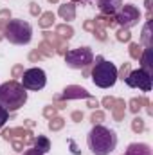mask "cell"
<instances>
[{
  "label": "cell",
  "instance_id": "1",
  "mask_svg": "<svg viewBox=\"0 0 153 155\" xmlns=\"http://www.w3.org/2000/svg\"><path fill=\"white\" fill-rule=\"evenodd\" d=\"M86 144L94 155H110L117 148V134L103 124H94L86 135Z\"/></svg>",
  "mask_w": 153,
  "mask_h": 155
},
{
  "label": "cell",
  "instance_id": "2",
  "mask_svg": "<svg viewBox=\"0 0 153 155\" xmlns=\"http://www.w3.org/2000/svg\"><path fill=\"white\" fill-rule=\"evenodd\" d=\"M27 103V90L22 87V83L11 79L0 85V105L7 112H16Z\"/></svg>",
  "mask_w": 153,
  "mask_h": 155
},
{
  "label": "cell",
  "instance_id": "3",
  "mask_svg": "<svg viewBox=\"0 0 153 155\" xmlns=\"http://www.w3.org/2000/svg\"><path fill=\"white\" fill-rule=\"evenodd\" d=\"M92 83L99 88H112L117 81V67L103 56L96 58V65L90 69Z\"/></svg>",
  "mask_w": 153,
  "mask_h": 155
},
{
  "label": "cell",
  "instance_id": "4",
  "mask_svg": "<svg viewBox=\"0 0 153 155\" xmlns=\"http://www.w3.org/2000/svg\"><path fill=\"white\" fill-rule=\"evenodd\" d=\"M4 38L13 45H27L33 40V27L24 18H11L4 27Z\"/></svg>",
  "mask_w": 153,
  "mask_h": 155
},
{
  "label": "cell",
  "instance_id": "5",
  "mask_svg": "<svg viewBox=\"0 0 153 155\" xmlns=\"http://www.w3.org/2000/svg\"><path fill=\"white\" fill-rule=\"evenodd\" d=\"M65 65L69 69L74 71H81L85 67H90L94 63V52L90 47H77V49H70L65 52Z\"/></svg>",
  "mask_w": 153,
  "mask_h": 155
},
{
  "label": "cell",
  "instance_id": "6",
  "mask_svg": "<svg viewBox=\"0 0 153 155\" xmlns=\"http://www.w3.org/2000/svg\"><path fill=\"white\" fill-rule=\"evenodd\" d=\"M142 18V13L137 5L133 4H124L121 5V9L117 11L115 15V22H117V27H124V29H132L135 25H139Z\"/></svg>",
  "mask_w": 153,
  "mask_h": 155
},
{
  "label": "cell",
  "instance_id": "7",
  "mask_svg": "<svg viewBox=\"0 0 153 155\" xmlns=\"http://www.w3.org/2000/svg\"><path fill=\"white\" fill-rule=\"evenodd\" d=\"M20 79H22V87H24L25 90H34V92H38L41 88H45V85H47V74H45V71L40 69V67L25 69Z\"/></svg>",
  "mask_w": 153,
  "mask_h": 155
},
{
  "label": "cell",
  "instance_id": "8",
  "mask_svg": "<svg viewBox=\"0 0 153 155\" xmlns=\"http://www.w3.org/2000/svg\"><path fill=\"white\" fill-rule=\"evenodd\" d=\"M124 83L130 88H139L142 92H150L151 85H153V74L142 71V69H135V71H132L128 74V78L124 79Z\"/></svg>",
  "mask_w": 153,
  "mask_h": 155
},
{
  "label": "cell",
  "instance_id": "9",
  "mask_svg": "<svg viewBox=\"0 0 153 155\" xmlns=\"http://www.w3.org/2000/svg\"><path fill=\"white\" fill-rule=\"evenodd\" d=\"M61 97L65 101H70V99H86V97H90V92L85 87H81V85H67L63 88V92H61Z\"/></svg>",
  "mask_w": 153,
  "mask_h": 155
},
{
  "label": "cell",
  "instance_id": "10",
  "mask_svg": "<svg viewBox=\"0 0 153 155\" xmlns=\"http://www.w3.org/2000/svg\"><path fill=\"white\" fill-rule=\"evenodd\" d=\"M41 36L45 41H49L54 49H56V54H61V56H65V52L69 51V41L63 38H60L58 35H54V33H49V31H43L41 33Z\"/></svg>",
  "mask_w": 153,
  "mask_h": 155
},
{
  "label": "cell",
  "instance_id": "11",
  "mask_svg": "<svg viewBox=\"0 0 153 155\" xmlns=\"http://www.w3.org/2000/svg\"><path fill=\"white\" fill-rule=\"evenodd\" d=\"M58 16L61 20H65V24H70L72 20H76V4L74 2H63L58 7Z\"/></svg>",
  "mask_w": 153,
  "mask_h": 155
},
{
  "label": "cell",
  "instance_id": "12",
  "mask_svg": "<svg viewBox=\"0 0 153 155\" xmlns=\"http://www.w3.org/2000/svg\"><path fill=\"white\" fill-rule=\"evenodd\" d=\"M121 5H122V0H97V7L101 15H117Z\"/></svg>",
  "mask_w": 153,
  "mask_h": 155
},
{
  "label": "cell",
  "instance_id": "13",
  "mask_svg": "<svg viewBox=\"0 0 153 155\" xmlns=\"http://www.w3.org/2000/svg\"><path fill=\"white\" fill-rule=\"evenodd\" d=\"M139 61H141V69L142 71L153 74V47H144L142 49V54H141Z\"/></svg>",
  "mask_w": 153,
  "mask_h": 155
},
{
  "label": "cell",
  "instance_id": "14",
  "mask_svg": "<svg viewBox=\"0 0 153 155\" xmlns=\"http://www.w3.org/2000/svg\"><path fill=\"white\" fill-rule=\"evenodd\" d=\"M124 155H153V153L150 144H146V143H132V144H128Z\"/></svg>",
  "mask_w": 153,
  "mask_h": 155
},
{
  "label": "cell",
  "instance_id": "15",
  "mask_svg": "<svg viewBox=\"0 0 153 155\" xmlns=\"http://www.w3.org/2000/svg\"><path fill=\"white\" fill-rule=\"evenodd\" d=\"M110 112H112L114 121L121 123V121L124 119V116H126V101H124L122 97H115V103H114V107H112Z\"/></svg>",
  "mask_w": 153,
  "mask_h": 155
},
{
  "label": "cell",
  "instance_id": "16",
  "mask_svg": "<svg viewBox=\"0 0 153 155\" xmlns=\"http://www.w3.org/2000/svg\"><path fill=\"white\" fill-rule=\"evenodd\" d=\"M94 24L96 27H101V29H114L117 27V22H115V15H97L94 18Z\"/></svg>",
  "mask_w": 153,
  "mask_h": 155
},
{
  "label": "cell",
  "instance_id": "17",
  "mask_svg": "<svg viewBox=\"0 0 153 155\" xmlns=\"http://www.w3.org/2000/svg\"><path fill=\"white\" fill-rule=\"evenodd\" d=\"M146 101H148V97H146V96H141V97H132V99L126 103V107H128L126 110H128V112H132L133 116H137V114L144 108Z\"/></svg>",
  "mask_w": 153,
  "mask_h": 155
},
{
  "label": "cell",
  "instance_id": "18",
  "mask_svg": "<svg viewBox=\"0 0 153 155\" xmlns=\"http://www.w3.org/2000/svg\"><path fill=\"white\" fill-rule=\"evenodd\" d=\"M54 24H56V15H54L52 11H43V13L38 16V25L43 29V31H47V29L52 27Z\"/></svg>",
  "mask_w": 153,
  "mask_h": 155
},
{
  "label": "cell",
  "instance_id": "19",
  "mask_svg": "<svg viewBox=\"0 0 153 155\" xmlns=\"http://www.w3.org/2000/svg\"><path fill=\"white\" fill-rule=\"evenodd\" d=\"M54 35H58L60 38L69 41V40H72V36H74V27L70 24H58L54 27Z\"/></svg>",
  "mask_w": 153,
  "mask_h": 155
},
{
  "label": "cell",
  "instance_id": "20",
  "mask_svg": "<svg viewBox=\"0 0 153 155\" xmlns=\"http://www.w3.org/2000/svg\"><path fill=\"white\" fill-rule=\"evenodd\" d=\"M142 47H153V33H151V22H146L141 33V41Z\"/></svg>",
  "mask_w": 153,
  "mask_h": 155
},
{
  "label": "cell",
  "instance_id": "21",
  "mask_svg": "<svg viewBox=\"0 0 153 155\" xmlns=\"http://www.w3.org/2000/svg\"><path fill=\"white\" fill-rule=\"evenodd\" d=\"M33 148L40 150L41 153L45 155L49 150H50V141H49V137H47V135H38V137H34V141H33Z\"/></svg>",
  "mask_w": 153,
  "mask_h": 155
},
{
  "label": "cell",
  "instance_id": "22",
  "mask_svg": "<svg viewBox=\"0 0 153 155\" xmlns=\"http://www.w3.org/2000/svg\"><path fill=\"white\" fill-rule=\"evenodd\" d=\"M38 52L43 56V58H52V56H56V49L49 43V41H45V40H41L38 43Z\"/></svg>",
  "mask_w": 153,
  "mask_h": 155
},
{
  "label": "cell",
  "instance_id": "23",
  "mask_svg": "<svg viewBox=\"0 0 153 155\" xmlns=\"http://www.w3.org/2000/svg\"><path fill=\"white\" fill-rule=\"evenodd\" d=\"M65 117L61 116H56L52 117V119H49V123H47V128L50 130V132H60V130H63V126H65Z\"/></svg>",
  "mask_w": 153,
  "mask_h": 155
},
{
  "label": "cell",
  "instance_id": "24",
  "mask_svg": "<svg viewBox=\"0 0 153 155\" xmlns=\"http://www.w3.org/2000/svg\"><path fill=\"white\" fill-rule=\"evenodd\" d=\"M142 45L141 43H137V41H130L128 43V52H130V58L132 60H135V61H139V58H141V54H142Z\"/></svg>",
  "mask_w": 153,
  "mask_h": 155
},
{
  "label": "cell",
  "instance_id": "25",
  "mask_svg": "<svg viewBox=\"0 0 153 155\" xmlns=\"http://www.w3.org/2000/svg\"><path fill=\"white\" fill-rule=\"evenodd\" d=\"M144 130H146V121L137 114V116L132 119V132L133 134H142Z\"/></svg>",
  "mask_w": 153,
  "mask_h": 155
},
{
  "label": "cell",
  "instance_id": "26",
  "mask_svg": "<svg viewBox=\"0 0 153 155\" xmlns=\"http://www.w3.org/2000/svg\"><path fill=\"white\" fill-rule=\"evenodd\" d=\"M115 38H117V41H121V43H130L132 41V31L130 29H124V27H119L117 33H115Z\"/></svg>",
  "mask_w": 153,
  "mask_h": 155
},
{
  "label": "cell",
  "instance_id": "27",
  "mask_svg": "<svg viewBox=\"0 0 153 155\" xmlns=\"http://www.w3.org/2000/svg\"><path fill=\"white\" fill-rule=\"evenodd\" d=\"M132 71H133V69H132V63L124 61V63H122V65L117 69V79H122V81H124V79L128 78V74H130Z\"/></svg>",
  "mask_w": 153,
  "mask_h": 155
},
{
  "label": "cell",
  "instance_id": "28",
  "mask_svg": "<svg viewBox=\"0 0 153 155\" xmlns=\"http://www.w3.org/2000/svg\"><path fill=\"white\" fill-rule=\"evenodd\" d=\"M106 119V114H105V110H92V114H90V123L92 124H101L103 121Z\"/></svg>",
  "mask_w": 153,
  "mask_h": 155
},
{
  "label": "cell",
  "instance_id": "29",
  "mask_svg": "<svg viewBox=\"0 0 153 155\" xmlns=\"http://www.w3.org/2000/svg\"><path fill=\"white\" fill-rule=\"evenodd\" d=\"M24 63H15L13 67H11V78L15 79V81H18L20 78H22V74H24Z\"/></svg>",
  "mask_w": 153,
  "mask_h": 155
},
{
  "label": "cell",
  "instance_id": "30",
  "mask_svg": "<svg viewBox=\"0 0 153 155\" xmlns=\"http://www.w3.org/2000/svg\"><path fill=\"white\" fill-rule=\"evenodd\" d=\"M41 116L49 121V119H52V117L58 116V108H56L54 105H47V107H43V110H41Z\"/></svg>",
  "mask_w": 153,
  "mask_h": 155
},
{
  "label": "cell",
  "instance_id": "31",
  "mask_svg": "<svg viewBox=\"0 0 153 155\" xmlns=\"http://www.w3.org/2000/svg\"><path fill=\"white\" fill-rule=\"evenodd\" d=\"M114 103H115V97H114V96H105V97L99 101V105H101L105 110H112Z\"/></svg>",
  "mask_w": 153,
  "mask_h": 155
},
{
  "label": "cell",
  "instance_id": "32",
  "mask_svg": "<svg viewBox=\"0 0 153 155\" xmlns=\"http://www.w3.org/2000/svg\"><path fill=\"white\" fill-rule=\"evenodd\" d=\"M52 105H54L58 110H63V108H67V101L61 97V94H56V96L52 97Z\"/></svg>",
  "mask_w": 153,
  "mask_h": 155
},
{
  "label": "cell",
  "instance_id": "33",
  "mask_svg": "<svg viewBox=\"0 0 153 155\" xmlns=\"http://www.w3.org/2000/svg\"><path fill=\"white\" fill-rule=\"evenodd\" d=\"M9 143H11V148L15 150V153H22L24 148H25V143H24L22 139H13V141H9Z\"/></svg>",
  "mask_w": 153,
  "mask_h": 155
},
{
  "label": "cell",
  "instance_id": "34",
  "mask_svg": "<svg viewBox=\"0 0 153 155\" xmlns=\"http://www.w3.org/2000/svg\"><path fill=\"white\" fill-rule=\"evenodd\" d=\"M27 60H29L31 63H38V61L43 60V56L38 52V49H31V51H29V54H27Z\"/></svg>",
  "mask_w": 153,
  "mask_h": 155
},
{
  "label": "cell",
  "instance_id": "35",
  "mask_svg": "<svg viewBox=\"0 0 153 155\" xmlns=\"http://www.w3.org/2000/svg\"><path fill=\"white\" fill-rule=\"evenodd\" d=\"M92 35H94V38L99 40V41H106V38H108L106 36V29H101V27H96Z\"/></svg>",
  "mask_w": 153,
  "mask_h": 155
},
{
  "label": "cell",
  "instance_id": "36",
  "mask_svg": "<svg viewBox=\"0 0 153 155\" xmlns=\"http://www.w3.org/2000/svg\"><path fill=\"white\" fill-rule=\"evenodd\" d=\"M9 20H11V9H7V7L0 9V24H2V25H5Z\"/></svg>",
  "mask_w": 153,
  "mask_h": 155
},
{
  "label": "cell",
  "instance_id": "37",
  "mask_svg": "<svg viewBox=\"0 0 153 155\" xmlns=\"http://www.w3.org/2000/svg\"><path fill=\"white\" fill-rule=\"evenodd\" d=\"M29 13H31V16H40L43 11H41L38 2H29Z\"/></svg>",
  "mask_w": 153,
  "mask_h": 155
},
{
  "label": "cell",
  "instance_id": "38",
  "mask_svg": "<svg viewBox=\"0 0 153 155\" xmlns=\"http://www.w3.org/2000/svg\"><path fill=\"white\" fill-rule=\"evenodd\" d=\"M86 107H88L90 110H97L101 105H99V99H96L94 96H90V97H86Z\"/></svg>",
  "mask_w": 153,
  "mask_h": 155
},
{
  "label": "cell",
  "instance_id": "39",
  "mask_svg": "<svg viewBox=\"0 0 153 155\" xmlns=\"http://www.w3.org/2000/svg\"><path fill=\"white\" fill-rule=\"evenodd\" d=\"M7 119H9V112H7V110L0 105V128H4V126H5Z\"/></svg>",
  "mask_w": 153,
  "mask_h": 155
},
{
  "label": "cell",
  "instance_id": "40",
  "mask_svg": "<svg viewBox=\"0 0 153 155\" xmlns=\"http://www.w3.org/2000/svg\"><path fill=\"white\" fill-rule=\"evenodd\" d=\"M94 29H96L94 18H88V20H85V22H83V31H86V33H94Z\"/></svg>",
  "mask_w": 153,
  "mask_h": 155
},
{
  "label": "cell",
  "instance_id": "41",
  "mask_svg": "<svg viewBox=\"0 0 153 155\" xmlns=\"http://www.w3.org/2000/svg\"><path fill=\"white\" fill-rule=\"evenodd\" d=\"M83 117H85V114H83L81 110H72V112H70V119H72L74 123H81Z\"/></svg>",
  "mask_w": 153,
  "mask_h": 155
},
{
  "label": "cell",
  "instance_id": "42",
  "mask_svg": "<svg viewBox=\"0 0 153 155\" xmlns=\"http://www.w3.org/2000/svg\"><path fill=\"white\" fill-rule=\"evenodd\" d=\"M69 146H70V153H74V155L81 153V150H79V146L76 144V141H74V139H69Z\"/></svg>",
  "mask_w": 153,
  "mask_h": 155
},
{
  "label": "cell",
  "instance_id": "43",
  "mask_svg": "<svg viewBox=\"0 0 153 155\" xmlns=\"http://www.w3.org/2000/svg\"><path fill=\"white\" fill-rule=\"evenodd\" d=\"M24 155H43L40 150H36V148H33V146H29L25 152H24Z\"/></svg>",
  "mask_w": 153,
  "mask_h": 155
},
{
  "label": "cell",
  "instance_id": "44",
  "mask_svg": "<svg viewBox=\"0 0 153 155\" xmlns=\"http://www.w3.org/2000/svg\"><path fill=\"white\" fill-rule=\"evenodd\" d=\"M34 124H36V123H34L33 119H25V121H24V126H25V128H33Z\"/></svg>",
  "mask_w": 153,
  "mask_h": 155
},
{
  "label": "cell",
  "instance_id": "45",
  "mask_svg": "<svg viewBox=\"0 0 153 155\" xmlns=\"http://www.w3.org/2000/svg\"><path fill=\"white\" fill-rule=\"evenodd\" d=\"M144 7H146V11H151L153 9V0H144Z\"/></svg>",
  "mask_w": 153,
  "mask_h": 155
},
{
  "label": "cell",
  "instance_id": "46",
  "mask_svg": "<svg viewBox=\"0 0 153 155\" xmlns=\"http://www.w3.org/2000/svg\"><path fill=\"white\" fill-rule=\"evenodd\" d=\"M153 20V13L151 11H146V22H151Z\"/></svg>",
  "mask_w": 153,
  "mask_h": 155
},
{
  "label": "cell",
  "instance_id": "47",
  "mask_svg": "<svg viewBox=\"0 0 153 155\" xmlns=\"http://www.w3.org/2000/svg\"><path fill=\"white\" fill-rule=\"evenodd\" d=\"M69 2H74V4H83L85 0H69Z\"/></svg>",
  "mask_w": 153,
  "mask_h": 155
},
{
  "label": "cell",
  "instance_id": "48",
  "mask_svg": "<svg viewBox=\"0 0 153 155\" xmlns=\"http://www.w3.org/2000/svg\"><path fill=\"white\" fill-rule=\"evenodd\" d=\"M47 2H49V4H58L60 0H47Z\"/></svg>",
  "mask_w": 153,
  "mask_h": 155
},
{
  "label": "cell",
  "instance_id": "49",
  "mask_svg": "<svg viewBox=\"0 0 153 155\" xmlns=\"http://www.w3.org/2000/svg\"><path fill=\"white\" fill-rule=\"evenodd\" d=\"M2 40H5L4 38V31H0V41H2Z\"/></svg>",
  "mask_w": 153,
  "mask_h": 155
},
{
  "label": "cell",
  "instance_id": "50",
  "mask_svg": "<svg viewBox=\"0 0 153 155\" xmlns=\"http://www.w3.org/2000/svg\"><path fill=\"white\" fill-rule=\"evenodd\" d=\"M85 2H90V0H85Z\"/></svg>",
  "mask_w": 153,
  "mask_h": 155
}]
</instances>
